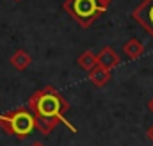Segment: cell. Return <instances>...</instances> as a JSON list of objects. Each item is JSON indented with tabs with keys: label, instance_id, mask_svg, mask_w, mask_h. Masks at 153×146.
<instances>
[{
	"label": "cell",
	"instance_id": "1",
	"mask_svg": "<svg viewBox=\"0 0 153 146\" xmlns=\"http://www.w3.org/2000/svg\"><path fill=\"white\" fill-rule=\"evenodd\" d=\"M29 109L32 110L36 118V130L41 132V136L52 134V130L64 123L73 134H76V128L66 119V112L70 110V104L66 98L52 86H46L43 89H38L29 98Z\"/></svg>",
	"mask_w": 153,
	"mask_h": 146
},
{
	"label": "cell",
	"instance_id": "2",
	"mask_svg": "<svg viewBox=\"0 0 153 146\" xmlns=\"http://www.w3.org/2000/svg\"><path fill=\"white\" fill-rule=\"evenodd\" d=\"M0 127L7 136L25 139L36 130V118L29 107H18L0 114Z\"/></svg>",
	"mask_w": 153,
	"mask_h": 146
},
{
	"label": "cell",
	"instance_id": "3",
	"mask_svg": "<svg viewBox=\"0 0 153 146\" xmlns=\"http://www.w3.org/2000/svg\"><path fill=\"white\" fill-rule=\"evenodd\" d=\"M62 9L82 29H89L107 11V7H103L100 0H64Z\"/></svg>",
	"mask_w": 153,
	"mask_h": 146
},
{
	"label": "cell",
	"instance_id": "4",
	"mask_svg": "<svg viewBox=\"0 0 153 146\" xmlns=\"http://www.w3.org/2000/svg\"><path fill=\"white\" fill-rule=\"evenodd\" d=\"M132 20L137 22L153 37V0H143L132 11Z\"/></svg>",
	"mask_w": 153,
	"mask_h": 146
},
{
	"label": "cell",
	"instance_id": "5",
	"mask_svg": "<svg viewBox=\"0 0 153 146\" xmlns=\"http://www.w3.org/2000/svg\"><path fill=\"white\" fill-rule=\"evenodd\" d=\"M96 57H98V64L103 66L105 70H112V68H116L121 63V57L117 55V52H116L114 48H111V46H103L96 54Z\"/></svg>",
	"mask_w": 153,
	"mask_h": 146
},
{
	"label": "cell",
	"instance_id": "6",
	"mask_svg": "<svg viewBox=\"0 0 153 146\" xmlns=\"http://www.w3.org/2000/svg\"><path fill=\"white\" fill-rule=\"evenodd\" d=\"M87 73H89V80H91V84L94 87H103L111 80V70H105L100 64H96L91 72H87Z\"/></svg>",
	"mask_w": 153,
	"mask_h": 146
},
{
	"label": "cell",
	"instance_id": "7",
	"mask_svg": "<svg viewBox=\"0 0 153 146\" xmlns=\"http://www.w3.org/2000/svg\"><path fill=\"white\" fill-rule=\"evenodd\" d=\"M9 63H11V66L14 68V70H18V72H25L29 66H30V63H32V57H30V54L27 52V50H16L13 55H11V59H9Z\"/></svg>",
	"mask_w": 153,
	"mask_h": 146
},
{
	"label": "cell",
	"instance_id": "8",
	"mask_svg": "<svg viewBox=\"0 0 153 146\" xmlns=\"http://www.w3.org/2000/svg\"><path fill=\"white\" fill-rule=\"evenodd\" d=\"M143 52H144V46H143V43H141L139 39H135V37L128 39V41L123 45V54H125L128 59H139V57L143 55Z\"/></svg>",
	"mask_w": 153,
	"mask_h": 146
},
{
	"label": "cell",
	"instance_id": "9",
	"mask_svg": "<svg viewBox=\"0 0 153 146\" xmlns=\"http://www.w3.org/2000/svg\"><path fill=\"white\" fill-rule=\"evenodd\" d=\"M76 64H78L84 72H91V70L98 64V57H96L94 52H91V50H84V52L78 55Z\"/></svg>",
	"mask_w": 153,
	"mask_h": 146
},
{
	"label": "cell",
	"instance_id": "10",
	"mask_svg": "<svg viewBox=\"0 0 153 146\" xmlns=\"http://www.w3.org/2000/svg\"><path fill=\"white\" fill-rule=\"evenodd\" d=\"M112 2H114V0H100V4H102L103 7H109V5H111Z\"/></svg>",
	"mask_w": 153,
	"mask_h": 146
},
{
	"label": "cell",
	"instance_id": "11",
	"mask_svg": "<svg viewBox=\"0 0 153 146\" xmlns=\"http://www.w3.org/2000/svg\"><path fill=\"white\" fill-rule=\"evenodd\" d=\"M148 139H150V141L153 143V125L150 127V128H148Z\"/></svg>",
	"mask_w": 153,
	"mask_h": 146
},
{
	"label": "cell",
	"instance_id": "12",
	"mask_svg": "<svg viewBox=\"0 0 153 146\" xmlns=\"http://www.w3.org/2000/svg\"><path fill=\"white\" fill-rule=\"evenodd\" d=\"M148 109H150V112L153 114V98L150 100V102H148Z\"/></svg>",
	"mask_w": 153,
	"mask_h": 146
},
{
	"label": "cell",
	"instance_id": "13",
	"mask_svg": "<svg viewBox=\"0 0 153 146\" xmlns=\"http://www.w3.org/2000/svg\"><path fill=\"white\" fill-rule=\"evenodd\" d=\"M32 146H43V145H41V143H34Z\"/></svg>",
	"mask_w": 153,
	"mask_h": 146
},
{
	"label": "cell",
	"instance_id": "14",
	"mask_svg": "<svg viewBox=\"0 0 153 146\" xmlns=\"http://www.w3.org/2000/svg\"><path fill=\"white\" fill-rule=\"evenodd\" d=\"M14 2H20V0H14Z\"/></svg>",
	"mask_w": 153,
	"mask_h": 146
}]
</instances>
